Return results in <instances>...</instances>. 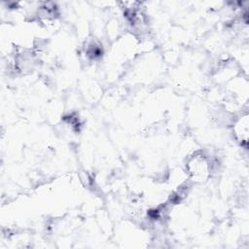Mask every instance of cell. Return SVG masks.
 Instances as JSON below:
<instances>
[{
    "mask_svg": "<svg viewBox=\"0 0 249 249\" xmlns=\"http://www.w3.org/2000/svg\"><path fill=\"white\" fill-rule=\"evenodd\" d=\"M188 170L193 178L202 180L208 171V162L203 155H194L188 162Z\"/></svg>",
    "mask_w": 249,
    "mask_h": 249,
    "instance_id": "cell-1",
    "label": "cell"
},
{
    "mask_svg": "<svg viewBox=\"0 0 249 249\" xmlns=\"http://www.w3.org/2000/svg\"><path fill=\"white\" fill-rule=\"evenodd\" d=\"M234 131H235L236 136H238L241 141L247 142V138H248V119H247V115H245L244 117H241V119L235 124Z\"/></svg>",
    "mask_w": 249,
    "mask_h": 249,
    "instance_id": "cell-2",
    "label": "cell"
}]
</instances>
